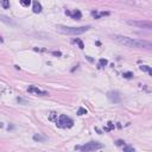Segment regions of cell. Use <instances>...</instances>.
I'll return each mask as SVG.
<instances>
[{
	"mask_svg": "<svg viewBox=\"0 0 152 152\" xmlns=\"http://www.w3.org/2000/svg\"><path fill=\"white\" fill-rule=\"evenodd\" d=\"M122 76H124L125 78H132V77H133V73H131V71H127V73H124Z\"/></svg>",
	"mask_w": 152,
	"mask_h": 152,
	"instance_id": "16",
	"label": "cell"
},
{
	"mask_svg": "<svg viewBox=\"0 0 152 152\" xmlns=\"http://www.w3.org/2000/svg\"><path fill=\"white\" fill-rule=\"evenodd\" d=\"M3 41H4V39H3L1 37H0V43H3Z\"/></svg>",
	"mask_w": 152,
	"mask_h": 152,
	"instance_id": "21",
	"label": "cell"
},
{
	"mask_svg": "<svg viewBox=\"0 0 152 152\" xmlns=\"http://www.w3.org/2000/svg\"><path fill=\"white\" fill-rule=\"evenodd\" d=\"M74 42L78 44V47H80V49H83V48H84V45H83V43H82L81 41H80V39H75Z\"/></svg>",
	"mask_w": 152,
	"mask_h": 152,
	"instance_id": "18",
	"label": "cell"
},
{
	"mask_svg": "<svg viewBox=\"0 0 152 152\" xmlns=\"http://www.w3.org/2000/svg\"><path fill=\"white\" fill-rule=\"evenodd\" d=\"M83 114H87V111L81 107V108H80V109L77 111V115H83Z\"/></svg>",
	"mask_w": 152,
	"mask_h": 152,
	"instance_id": "17",
	"label": "cell"
},
{
	"mask_svg": "<svg viewBox=\"0 0 152 152\" xmlns=\"http://www.w3.org/2000/svg\"><path fill=\"white\" fill-rule=\"evenodd\" d=\"M33 140L34 141H44V140H45V137H43L41 134H34L33 136Z\"/></svg>",
	"mask_w": 152,
	"mask_h": 152,
	"instance_id": "11",
	"label": "cell"
},
{
	"mask_svg": "<svg viewBox=\"0 0 152 152\" xmlns=\"http://www.w3.org/2000/svg\"><path fill=\"white\" fill-rule=\"evenodd\" d=\"M140 70H143V71H147L149 75H152V70H151V68H150L149 66H140Z\"/></svg>",
	"mask_w": 152,
	"mask_h": 152,
	"instance_id": "10",
	"label": "cell"
},
{
	"mask_svg": "<svg viewBox=\"0 0 152 152\" xmlns=\"http://www.w3.org/2000/svg\"><path fill=\"white\" fill-rule=\"evenodd\" d=\"M1 6L5 10H7V8L10 7V0H1Z\"/></svg>",
	"mask_w": 152,
	"mask_h": 152,
	"instance_id": "13",
	"label": "cell"
},
{
	"mask_svg": "<svg viewBox=\"0 0 152 152\" xmlns=\"http://www.w3.org/2000/svg\"><path fill=\"white\" fill-rule=\"evenodd\" d=\"M122 150H124L125 152H134V151H136V149H134V147H132V146H128V145H124Z\"/></svg>",
	"mask_w": 152,
	"mask_h": 152,
	"instance_id": "12",
	"label": "cell"
},
{
	"mask_svg": "<svg viewBox=\"0 0 152 152\" xmlns=\"http://www.w3.org/2000/svg\"><path fill=\"white\" fill-rule=\"evenodd\" d=\"M113 39L115 42H118L121 45L128 47V48H145V49H151L152 44L147 41H140V39H134V38H130L126 36H121V34H114Z\"/></svg>",
	"mask_w": 152,
	"mask_h": 152,
	"instance_id": "1",
	"label": "cell"
},
{
	"mask_svg": "<svg viewBox=\"0 0 152 152\" xmlns=\"http://www.w3.org/2000/svg\"><path fill=\"white\" fill-rule=\"evenodd\" d=\"M57 31L59 33L63 34H71V36H77V34H82L86 31L91 29V26H80V28H74V26H64V25H58L57 26Z\"/></svg>",
	"mask_w": 152,
	"mask_h": 152,
	"instance_id": "2",
	"label": "cell"
},
{
	"mask_svg": "<svg viewBox=\"0 0 152 152\" xmlns=\"http://www.w3.org/2000/svg\"><path fill=\"white\" fill-rule=\"evenodd\" d=\"M102 144L97 141H91V143H87L83 146H76L75 149L76 150H81V151H84V152H88V151H95V150H100L102 149Z\"/></svg>",
	"mask_w": 152,
	"mask_h": 152,
	"instance_id": "4",
	"label": "cell"
},
{
	"mask_svg": "<svg viewBox=\"0 0 152 152\" xmlns=\"http://www.w3.org/2000/svg\"><path fill=\"white\" fill-rule=\"evenodd\" d=\"M107 64H108V62H107V59H105V58H101V59L99 61V67H100V68H103V67H106Z\"/></svg>",
	"mask_w": 152,
	"mask_h": 152,
	"instance_id": "14",
	"label": "cell"
},
{
	"mask_svg": "<svg viewBox=\"0 0 152 152\" xmlns=\"http://www.w3.org/2000/svg\"><path fill=\"white\" fill-rule=\"evenodd\" d=\"M28 91H29V93H31V94H34V95H42V96L49 95V94H48V92H45V91H42V89L37 88L36 86H30Z\"/></svg>",
	"mask_w": 152,
	"mask_h": 152,
	"instance_id": "7",
	"label": "cell"
},
{
	"mask_svg": "<svg viewBox=\"0 0 152 152\" xmlns=\"http://www.w3.org/2000/svg\"><path fill=\"white\" fill-rule=\"evenodd\" d=\"M127 24L132 26H137V28L140 29H146V30L152 29V24L150 22H144V20H127Z\"/></svg>",
	"mask_w": 152,
	"mask_h": 152,
	"instance_id": "5",
	"label": "cell"
},
{
	"mask_svg": "<svg viewBox=\"0 0 152 152\" xmlns=\"http://www.w3.org/2000/svg\"><path fill=\"white\" fill-rule=\"evenodd\" d=\"M66 13L68 14V16H70L71 18H74V19H76V20H78V19H81V17H82V14H81V12H80L78 10H75L73 13L71 12H69V11H66Z\"/></svg>",
	"mask_w": 152,
	"mask_h": 152,
	"instance_id": "8",
	"label": "cell"
},
{
	"mask_svg": "<svg viewBox=\"0 0 152 152\" xmlns=\"http://www.w3.org/2000/svg\"><path fill=\"white\" fill-rule=\"evenodd\" d=\"M19 1H20V4H22L23 6H25V7L30 6V4H31V0H19Z\"/></svg>",
	"mask_w": 152,
	"mask_h": 152,
	"instance_id": "15",
	"label": "cell"
},
{
	"mask_svg": "<svg viewBox=\"0 0 152 152\" xmlns=\"http://www.w3.org/2000/svg\"><path fill=\"white\" fill-rule=\"evenodd\" d=\"M32 11H33L34 13H41V12H42V5H41L38 1H33Z\"/></svg>",
	"mask_w": 152,
	"mask_h": 152,
	"instance_id": "9",
	"label": "cell"
},
{
	"mask_svg": "<svg viewBox=\"0 0 152 152\" xmlns=\"http://www.w3.org/2000/svg\"><path fill=\"white\" fill-rule=\"evenodd\" d=\"M117 145H119V146L125 145V141H124V140H118V141H117Z\"/></svg>",
	"mask_w": 152,
	"mask_h": 152,
	"instance_id": "19",
	"label": "cell"
},
{
	"mask_svg": "<svg viewBox=\"0 0 152 152\" xmlns=\"http://www.w3.org/2000/svg\"><path fill=\"white\" fill-rule=\"evenodd\" d=\"M52 53H53L55 56H61V52H57V51H53Z\"/></svg>",
	"mask_w": 152,
	"mask_h": 152,
	"instance_id": "20",
	"label": "cell"
},
{
	"mask_svg": "<svg viewBox=\"0 0 152 152\" xmlns=\"http://www.w3.org/2000/svg\"><path fill=\"white\" fill-rule=\"evenodd\" d=\"M56 125L61 128H70L74 126V121L71 118L67 117L64 114H61V115H57V118L55 120Z\"/></svg>",
	"mask_w": 152,
	"mask_h": 152,
	"instance_id": "3",
	"label": "cell"
},
{
	"mask_svg": "<svg viewBox=\"0 0 152 152\" xmlns=\"http://www.w3.org/2000/svg\"><path fill=\"white\" fill-rule=\"evenodd\" d=\"M107 97L109 99V101L114 102V103H120L121 102V96L119 94V92L117 91H112L107 93Z\"/></svg>",
	"mask_w": 152,
	"mask_h": 152,
	"instance_id": "6",
	"label": "cell"
}]
</instances>
